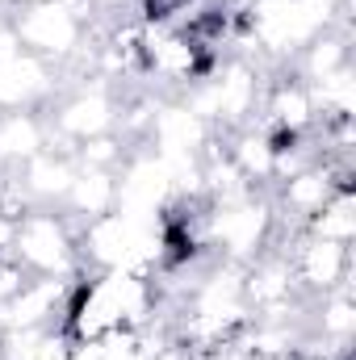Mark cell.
I'll return each instance as SVG.
<instances>
[{"label": "cell", "mask_w": 356, "mask_h": 360, "mask_svg": "<svg viewBox=\"0 0 356 360\" xmlns=\"http://www.w3.org/2000/svg\"><path fill=\"white\" fill-rule=\"evenodd\" d=\"M0 17L17 42L51 68L76 63L89 46V0H8Z\"/></svg>", "instance_id": "1"}, {"label": "cell", "mask_w": 356, "mask_h": 360, "mask_svg": "<svg viewBox=\"0 0 356 360\" xmlns=\"http://www.w3.org/2000/svg\"><path fill=\"white\" fill-rule=\"evenodd\" d=\"M272 235H276V210L268 188H256L235 201H210L205 210V243L218 260L248 264L272 248Z\"/></svg>", "instance_id": "2"}, {"label": "cell", "mask_w": 356, "mask_h": 360, "mask_svg": "<svg viewBox=\"0 0 356 360\" xmlns=\"http://www.w3.org/2000/svg\"><path fill=\"white\" fill-rule=\"evenodd\" d=\"M13 256L25 264L30 276H80V248H76V226L68 222L63 210L34 205L17 222V243Z\"/></svg>", "instance_id": "3"}, {"label": "cell", "mask_w": 356, "mask_h": 360, "mask_svg": "<svg viewBox=\"0 0 356 360\" xmlns=\"http://www.w3.org/2000/svg\"><path fill=\"white\" fill-rule=\"evenodd\" d=\"M285 260H289L293 285L306 302L323 297V293H336V289H352V248L298 235L285 248Z\"/></svg>", "instance_id": "4"}, {"label": "cell", "mask_w": 356, "mask_h": 360, "mask_svg": "<svg viewBox=\"0 0 356 360\" xmlns=\"http://www.w3.org/2000/svg\"><path fill=\"white\" fill-rule=\"evenodd\" d=\"M76 276H30L4 306H0V331H34L55 327L68 302Z\"/></svg>", "instance_id": "5"}, {"label": "cell", "mask_w": 356, "mask_h": 360, "mask_svg": "<svg viewBox=\"0 0 356 360\" xmlns=\"http://www.w3.org/2000/svg\"><path fill=\"white\" fill-rule=\"evenodd\" d=\"M59 68L34 59L30 51L0 59V113L4 109H46L59 96Z\"/></svg>", "instance_id": "6"}, {"label": "cell", "mask_w": 356, "mask_h": 360, "mask_svg": "<svg viewBox=\"0 0 356 360\" xmlns=\"http://www.w3.org/2000/svg\"><path fill=\"white\" fill-rule=\"evenodd\" d=\"M13 180L21 184V193L30 197V205H51V210H59L63 205V197H68V188H72V180H76V160H72V151H59V147H46V151H38L34 160H25Z\"/></svg>", "instance_id": "7"}, {"label": "cell", "mask_w": 356, "mask_h": 360, "mask_svg": "<svg viewBox=\"0 0 356 360\" xmlns=\"http://www.w3.org/2000/svg\"><path fill=\"white\" fill-rule=\"evenodd\" d=\"M51 147L46 109H4L0 113V176L17 172L25 160Z\"/></svg>", "instance_id": "8"}, {"label": "cell", "mask_w": 356, "mask_h": 360, "mask_svg": "<svg viewBox=\"0 0 356 360\" xmlns=\"http://www.w3.org/2000/svg\"><path fill=\"white\" fill-rule=\"evenodd\" d=\"M72 226H84L92 218H105L117 210V172L113 168H76V180L59 205Z\"/></svg>", "instance_id": "9"}, {"label": "cell", "mask_w": 356, "mask_h": 360, "mask_svg": "<svg viewBox=\"0 0 356 360\" xmlns=\"http://www.w3.org/2000/svg\"><path fill=\"white\" fill-rule=\"evenodd\" d=\"M302 235L327 239V243H340V248H352L356 243V193H352V184H340L319 205V214H310L302 222Z\"/></svg>", "instance_id": "10"}, {"label": "cell", "mask_w": 356, "mask_h": 360, "mask_svg": "<svg viewBox=\"0 0 356 360\" xmlns=\"http://www.w3.org/2000/svg\"><path fill=\"white\" fill-rule=\"evenodd\" d=\"M25 281H30V272H25V264H21L17 256H0V306H4Z\"/></svg>", "instance_id": "11"}]
</instances>
